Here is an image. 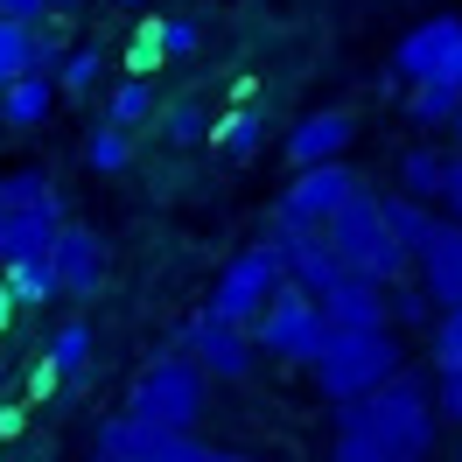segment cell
<instances>
[{"instance_id":"26","label":"cell","mask_w":462,"mask_h":462,"mask_svg":"<svg viewBox=\"0 0 462 462\" xmlns=\"http://www.w3.org/2000/svg\"><path fill=\"white\" fill-rule=\"evenodd\" d=\"M378 203H385V225L400 231V245H406V253H413V245H420V238L434 231V203L406 197V189H393V197H378Z\"/></svg>"},{"instance_id":"22","label":"cell","mask_w":462,"mask_h":462,"mask_svg":"<svg viewBox=\"0 0 462 462\" xmlns=\"http://www.w3.org/2000/svg\"><path fill=\"white\" fill-rule=\"evenodd\" d=\"M0 281L14 288V301H57V273H50V253H22V260H0Z\"/></svg>"},{"instance_id":"33","label":"cell","mask_w":462,"mask_h":462,"mask_svg":"<svg viewBox=\"0 0 462 462\" xmlns=\"http://www.w3.org/2000/svg\"><path fill=\"white\" fill-rule=\"evenodd\" d=\"M434 413L462 428V365H434Z\"/></svg>"},{"instance_id":"15","label":"cell","mask_w":462,"mask_h":462,"mask_svg":"<svg viewBox=\"0 0 462 462\" xmlns=\"http://www.w3.org/2000/svg\"><path fill=\"white\" fill-rule=\"evenodd\" d=\"M50 113H57V78H50V70H22L14 85H0V126L35 134Z\"/></svg>"},{"instance_id":"16","label":"cell","mask_w":462,"mask_h":462,"mask_svg":"<svg viewBox=\"0 0 462 462\" xmlns=\"http://www.w3.org/2000/svg\"><path fill=\"white\" fill-rule=\"evenodd\" d=\"M456 113H462V78H420V85H406V119L420 134H448Z\"/></svg>"},{"instance_id":"8","label":"cell","mask_w":462,"mask_h":462,"mask_svg":"<svg viewBox=\"0 0 462 462\" xmlns=\"http://www.w3.org/2000/svg\"><path fill=\"white\" fill-rule=\"evenodd\" d=\"M393 78L420 85V78H462V22L456 14H428L420 29L400 35L393 50Z\"/></svg>"},{"instance_id":"37","label":"cell","mask_w":462,"mask_h":462,"mask_svg":"<svg viewBox=\"0 0 462 462\" xmlns=\"http://www.w3.org/2000/svg\"><path fill=\"white\" fill-rule=\"evenodd\" d=\"M0 14H7V22H50V0H0Z\"/></svg>"},{"instance_id":"18","label":"cell","mask_w":462,"mask_h":462,"mask_svg":"<svg viewBox=\"0 0 462 462\" xmlns=\"http://www.w3.org/2000/svg\"><path fill=\"white\" fill-rule=\"evenodd\" d=\"M400 189L406 197H420V203H441V182H448V147H434V141H413L400 154Z\"/></svg>"},{"instance_id":"38","label":"cell","mask_w":462,"mask_h":462,"mask_svg":"<svg viewBox=\"0 0 462 462\" xmlns=\"http://www.w3.org/2000/svg\"><path fill=\"white\" fill-rule=\"evenodd\" d=\"M441 203H448V217L462 225V154H448V182H441Z\"/></svg>"},{"instance_id":"6","label":"cell","mask_w":462,"mask_h":462,"mask_svg":"<svg viewBox=\"0 0 462 462\" xmlns=\"http://www.w3.org/2000/svg\"><path fill=\"white\" fill-rule=\"evenodd\" d=\"M281 281H288V266H281V245H273V238H266V245H245V253H238V260L217 273V288H210V301H203V316L238 322V329H245V322L266 309V294L281 288Z\"/></svg>"},{"instance_id":"3","label":"cell","mask_w":462,"mask_h":462,"mask_svg":"<svg viewBox=\"0 0 462 462\" xmlns=\"http://www.w3.org/2000/svg\"><path fill=\"white\" fill-rule=\"evenodd\" d=\"M322 231H329V245L344 253L350 273H365V281H378V288H393V281L413 273V253L400 245V231L385 225V203H378L365 182H357V197H350Z\"/></svg>"},{"instance_id":"39","label":"cell","mask_w":462,"mask_h":462,"mask_svg":"<svg viewBox=\"0 0 462 462\" xmlns=\"http://www.w3.org/2000/svg\"><path fill=\"white\" fill-rule=\"evenodd\" d=\"M14 309H22V301H14V288H7V281H0V329H7V322H14Z\"/></svg>"},{"instance_id":"23","label":"cell","mask_w":462,"mask_h":462,"mask_svg":"<svg viewBox=\"0 0 462 462\" xmlns=\"http://www.w3.org/2000/svg\"><path fill=\"white\" fill-rule=\"evenodd\" d=\"M329 462H393L385 456V441H378L350 406H337V441H329Z\"/></svg>"},{"instance_id":"1","label":"cell","mask_w":462,"mask_h":462,"mask_svg":"<svg viewBox=\"0 0 462 462\" xmlns=\"http://www.w3.org/2000/svg\"><path fill=\"white\" fill-rule=\"evenodd\" d=\"M365 428L385 441V456L393 462H428L434 456V434H441V413H434L428 385H420V372H393L385 385H372L365 400H344Z\"/></svg>"},{"instance_id":"44","label":"cell","mask_w":462,"mask_h":462,"mask_svg":"<svg viewBox=\"0 0 462 462\" xmlns=\"http://www.w3.org/2000/svg\"><path fill=\"white\" fill-rule=\"evenodd\" d=\"M456 462H462V456H456Z\"/></svg>"},{"instance_id":"43","label":"cell","mask_w":462,"mask_h":462,"mask_svg":"<svg viewBox=\"0 0 462 462\" xmlns=\"http://www.w3.org/2000/svg\"><path fill=\"white\" fill-rule=\"evenodd\" d=\"M113 7H147V0H113Z\"/></svg>"},{"instance_id":"40","label":"cell","mask_w":462,"mask_h":462,"mask_svg":"<svg viewBox=\"0 0 462 462\" xmlns=\"http://www.w3.org/2000/svg\"><path fill=\"white\" fill-rule=\"evenodd\" d=\"M203 462H260V456H225V448H210Z\"/></svg>"},{"instance_id":"11","label":"cell","mask_w":462,"mask_h":462,"mask_svg":"<svg viewBox=\"0 0 462 462\" xmlns=\"http://www.w3.org/2000/svg\"><path fill=\"white\" fill-rule=\"evenodd\" d=\"M413 281L428 288L434 309H456L462 301V225L456 217H434V231L413 245Z\"/></svg>"},{"instance_id":"9","label":"cell","mask_w":462,"mask_h":462,"mask_svg":"<svg viewBox=\"0 0 462 462\" xmlns=\"http://www.w3.org/2000/svg\"><path fill=\"white\" fill-rule=\"evenodd\" d=\"M182 350L203 365V378H225V385H245L253 365H260V344L238 329V322H217V316H197L182 329Z\"/></svg>"},{"instance_id":"2","label":"cell","mask_w":462,"mask_h":462,"mask_svg":"<svg viewBox=\"0 0 462 462\" xmlns=\"http://www.w3.org/2000/svg\"><path fill=\"white\" fill-rule=\"evenodd\" d=\"M400 365H406V350L393 337V322L385 329H329L316 365H309V378H316V393L329 406H344V400H365L372 385H385Z\"/></svg>"},{"instance_id":"12","label":"cell","mask_w":462,"mask_h":462,"mask_svg":"<svg viewBox=\"0 0 462 462\" xmlns=\"http://www.w3.org/2000/svg\"><path fill=\"white\" fill-rule=\"evenodd\" d=\"M50 273H57V294H98L106 288V238L85 225H63L50 238Z\"/></svg>"},{"instance_id":"19","label":"cell","mask_w":462,"mask_h":462,"mask_svg":"<svg viewBox=\"0 0 462 462\" xmlns=\"http://www.w3.org/2000/svg\"><path fill=\"white\" fill-rule=\"evenodd\" d=\"M126 428H134V456L141 462H203L210 456L189 428H154V420H134V413H126Z\"/></svg>"},{"instance_id":"14","label":"cell","mask_w":462,"mask_h":462,"mask_svg":"<svg viewBox=\"0 0 462 462\" xmlns=\"http://www.w3.org/2000/svg\"><path fill=\"white\" fill-rule=\"evenodd\" d=\"M316 301H322V322H329V329H385V322H393V309H385V288H378V281H365V273L329 281Z\"/></svg>"},{"instance_id":"42","label":"cell","mask_w":462,"mask_h":462,"mask_svg":"<svg viewBox=\"0 0 462 462\" xmlns=\"http://www.w3.org/2000/svg\"><path fill=\"white\" fill-rule=\"evenodd\" d=\"M448 141H456V154H462V113H456V119H448Z\"/></svg>"},{"instance_id":"24","label":"cell","mask_w":462,"mask_h":462,"mask_svg":"<svg viewBox=\"0 0 462 462\" xmlns=\"http://www.w3.org/2000/svg\"><path fill=\"white\" fill-rule=\"evenodd\" d=\"M85 162L98 175H119L126 162H134V126H119V119H98L91 126V141H85Z\"/></svg>"},{"instance_id":"17","label":"cell","mask_w":462,"mask_h":462,"mask_svg":"<svg viewBox=\"0 0 462 462\" xmlns=\"http://www.w3.org/2000/svg\"><path fill=\"white\" fill-rule=\"evenodd\" d=\"M57 231H63V210H0V260L50 253Z\"/></svg>"},{"instance_id":"4","label":"cell","mask_w":462,"mask_h":462,"mask_svg":"<svg viewBox=\"0 0 462 462\" xmlns=\"http://www.w3.org/2000/svg\"><path fill=\"white\" fill-rule=\"evenodd\" d=\"M253 344H260V357H273V365H316L322 337H329V322H322V301L309 288H294V281H281V288L266 294V309L253 322Z\"/></svg>"},{"instance_id":"34","label":"cell","mask_w":462,"mask_h":462,"mask_svg":"<svg viewBox=\"0 0 462 462\" xmlns=\"http://www.w3.org/2000/svg\"><path fill=\"white\" fill-rule=\"evenodd\" d=\"M91 462H141V456H134V428H126V413L98 428V441H91Z\"/></svg>"},{"instance_id":"7","label":"cell","mask_w":462,"mask_h":462,"mask_svg":"<svg viewBox=\"0 0 462 462\" xmlns=\"http://www.w3.org/2000/svg\"><path fill=\"white\" fill-rule=\"evenodd\" d=\"M266 238L281 245V266H288V281H294V288H309V294H322L329 281H344V273H350L344 253L329 245V231H322V225H294L288 210H273Z\"/></svg>"},{"instance_id":"30","label":"cell","mask_w":462,"mask_h":462,"mask_svg":"<svg viewBox=\"0 0 462 462\" xmlns=\"http://www.w3.org/2000/svg\"><path fill=\"white\" fill-rule=\"evenodd\" d=\"M29 70V22H7L0 14V85H14Z\"/></svg>"},{"instance_id":"36","label":"cell","mask_w":462,"mask_h":462,"mask_svg":"<svg viewBox=\"0 0 462 462\" xmlns=\"http://www.w3.org/2000/svg\"><path fill=\"white\" fill-rule=\"evenodd\" d=\"M57 63H63V35L29 29V70H50V78H57Z\"/></svg>"},{"instance_id":"41","label":"cell","mask_w":462,"mask_h":462,"mask_svg":"<svg viewBox=\"0 0 462 462\" xmlns=\"http://www.w3.org/2000/svg\"><path fill=\"white\" fill-rule=\"evenodd\" d=\"M78 7H85V0H50V14H78Z\"/></svg>"},{"instance_id":"32","label":"cell","mask_w":462,"mask_h":462,"mask_svg":"<svg viewBox=\"0 0 462 462\" xmlns=\"http://www.w3.org/2000/svg\"><path fill=\"white\" fill-rule=\"evenodd\" d=\"M162 134H169L175 147L203 141V106H197V98H175V106H162Z\"/></svg>"},{"instance_id":"20","label":"cell","mask_w":462,"mask_h":462,"mask_svg":"<svg viewBox=\"0 0 462 462\" xmlns=\"http://www.w3.org/2000/svg\"><path fill=\"white\" fill-rule=\"evenodd\" d=\"M266 141V113L260 106H238V113H225L217 126H210V147L225 154V162H253Z\"/></svg>"},{"instance_id":"28","label":"cell","mask_w":462,"mask_h":462,"mask_svg":"<svg viewBox=\"0 0 462 462\" xmlns=\"http://www.w3.org/2000/svg\"><path fill=\"white\" fill-rule=\"evenodd\" d=\"M162 113V98H154V78H126V85H113V113L106 119H119V126H141V119H154Z\"/></svg>"},{"instance_id":"21","label":"cell","mask_w":462,"mask_h":462,"mask_svg":"<svg viewBox=\"0 0 462 462\" xmlns=\"http://www.w3.org/2000/svg\"><path fill=\"white\" fill-rule=\"evenodd\" d=\"M0 210H63V189L42 169H14L0 175Z\"/></svg>"},{"instance_id":"10","label":"cell","mask_w":462,"mask_h":462,"mask_svg":"<svg viewBox=\"0 0 462 462\" xmlns=\"http://www.w3.org/2000/svg\"><path fill=\"white\" fill-rule=\"evenodd\" d=\"M350 197H357V175H350L344 162H316V169H294L281 210H288L294 225H329Z\"/></svg>"},{"instance_id":"27","label":"cell","mask_w":462,"mask_h":462,"mask_svg":"<svg viewBox=\"0 0 462 462\" xmlns=\"http://www.w3.org/2000/svg\"><path fill=\"white\" fill-rule=\"evenodd\" d=\"M85 357H91V329H85V322H63L57 337H50V350H42V365H50L57 378H78V372H85Z\"/></svg>"},{"instance_id":"29","label":"cell","mask_w":462,"mask_h":462,"mask_svg":"<svg viewBox=\"0 0 462 462\" xmlns=\"http://www.w3.org/2000/svg\"><path fill=\"white\" fill-rule=\"evenodd\" d=\"M385 309H393V322H400V329L434 322V301H428V288H420V281H393V288H385Z\"/></svg>"},{"instance_id":"5","label":"cell","mask_w":462,"mask_h":462,"mask_svg":"<svg viewBox=\"0 0 462 462\" xmlns=\"http://www.w3.org/2000/svg\"><path fill=\"white\" fill-rule=\"evenodd\" d=\"M126 413H134V420H154V428H197L203 420V365L189 350H182V357L162 350V357L134 378Z\"/></svg>"},{"instance_id":"25","label":"cell","mask_w":462,"mask_h":462,"mask_svg":"<svg viewBox=\"0 0 462 462\" xmlns=\"http://www.w3.org/2000/svg\"><path fill=\"white\" fill-rule=\"evenodd\" d=\"M98 85H106V50H63V63H57L63 98H91Z\"/></svg>"},{"instance_id":"35","label":"cell","mask_w":462,"mask_h":462,"mask_svg":"<svg viewBox=\"0 0 462 462\" xmlns=\"http://www.w3.org/2000/svg\"><path fill=\"white\" fill-rule=\"evenodd\" d=\"M154 35H162L169 57H189V50L203 42V22H197V14H169V22H154Z\"/></svg>"},{"instance_id":"31","label":"cell","mask_w":462,"mask_h":462,"mask_svg":"<svg viewBox=\"0 0 462 462\" xmlns=\"http://www.w3.org/2000/svg\"><path fill=\"white\" fill-rule=\"evenodd\" d=\"M428 337H434V365H462V301L456 309H434Z\"/></svg>"},{"instance_id":"13","label":"cell","mask_w":462,"mask_h":462,"mask_svg":"<svg viewBox=\"0 0 462 462\" xmlns=\"http://www.w3.org/2000/svg\"><path fill=\"white\" fill-rule=\"evenodd\" d=\"M357 141V119L344 113V106H322V113L294 119V134L281 147H288L294 169H316V162H344V147Z\"/></svg>"}]
</instances>
